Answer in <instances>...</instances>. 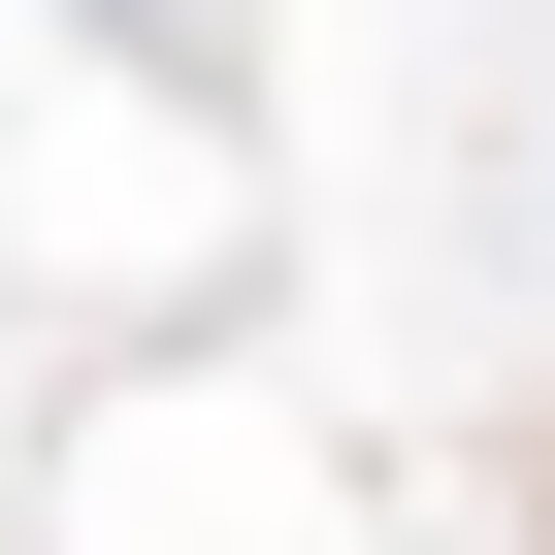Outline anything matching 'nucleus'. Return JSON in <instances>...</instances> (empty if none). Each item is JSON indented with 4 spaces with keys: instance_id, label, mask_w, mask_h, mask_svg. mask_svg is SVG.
Instances as JSON below:
<instances>
[{
    "instance_id": "f257e3e1",
    "label": "nucleus",
    "mask_w": 555,
    "mask_h": 555,
    "mask_svg": "<svg viewBox=\"0 0 555 555\" xmlns=\"http://www.w3.org/2000/svg\"><path fill=\"white\" fill-rule=\"evenodd\" d=\"M131 34H164V66H229V0H131Z\"/></svg>"
}]
</instances>
